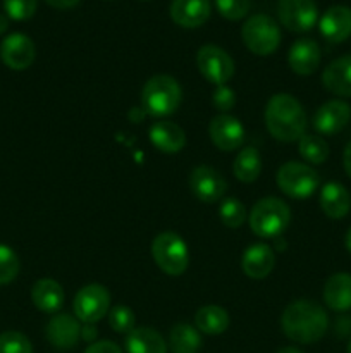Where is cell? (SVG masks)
I'll return each mask as SVG.
<instances>
[{"label":"cell","instance_id":"1","mask_svg":"<svg viewBox=\"0 0 351 353\" xmlns=\"http://www.w3.org/2000/svg\"><path fill=\"white\" fill-rule=\"evenodd\" d=\"M282 333L291 341L312 345L322 340L329 327V317L319 303L312 300H295L281 317Z\"/></svg>","mask_w":351,"mask_h":353},{"label":"cell","instance_id":"2","mask_svg":"<svg viewBox=\"0 0 351 353\" xmlns=\"http://www.w3.org/2000/svg\"><path fill=\"white\" fill-rule=\"evenodd\" d=\"M265 124L275 140L298 141L306 131V112L301 103L289 93H277L265 107Z\"/></svg>","mask_w":351,"mask_h":353},{"label":"cell","instance_id":"3","mask_svg":"<svg viewBox=\"0 0 351 353\" xmlns=\"http://www.w3.org/2000/svg\"><path fill=\"white\" fill-rule=\"evenodd\" d=\"M182 90L179 83L169 74L151 76L141 92V105L147 114L153 117H165L179 109Z\"/></svg>","mask_w":351,"mask_h":353},{"label":"cell","instance_id":"4","mask_svg":"<svg viewBox=\"0 0 351 353\" xmlns=\"http://www.w3.org/2000/svg\"><path fill=\"white\" fill-rule=\"evenodd\" d=\"M250 228L260 238H279L289 226L291 210L275 196L258 200L250 212Z\"/></svg>","mask_w":351,"mask_h":353},{"label":"cell","instance_id":"5","mask_svg":"<svg viewBox=\"0 0 351 353\" xmlns=\"http://www.w3.org/2000/svg\"><path fill=\"white\" fill-rule=\"evenodd\" d=\"M151 255L155 264L169 276H181L189 265L188 245L174 231H164L155 236Z\"/></svg>","mask_w":351,"mask_h":353},{"label":"cell","instance_id":"6","mask_svg":"<svg viewBox=\"0 0 351 353\" xmlns=\"http://www.w3.org/2000/svg\"><path fill=\"white\" fill-rule=\"evenodd\" d=\"M241 38L248 50L255 55H270L281 43V30L267 14H255L248 17L241 28Z\"/></svg>","mask_w":351,"mask_h":353},{"label":"cell","instance_id":"7","mask_svg":"<svg viewBox=\"0 0 351 353\" xmlns=\"http://www.w3.org/2000/svg\"><path fill=\"white\" fill-rule=\"evenodd\" d=\"M277 186L282 193L296 200L308 199L319 188V174L315 169L303 162H286L279 168L275 176Z\"/></svg>","mask_w":351,"mask_h":353},{"label":"cell","instance_id":"8","mask_svg":"<svg viewBox=\"0 0 351 353\" xmlns=\"http://www.w3.org/2000/svg\"><path fill=\"white\" fill-rule=\"evenodd\" d=\"M76 319L81 321L83 324H95L102 321L110 310V293L105 286L98 283L86 285L76 293L74 303Z\"/></svg>","mask_w":351,"mask_h":353},{"label":"cell","instance_id":"9","mask_svg":"<svg viewBox=\"0 0 351 353\" xmlns=\"http://www.w3.org/2000/svg\"><path fill=\"white\" fill-rule=\"evenodd\" d=\"M196 65L203 78L215 86L226 85L234 74V61L217 45H203L196 54Z\"/></svg>","mask_w":351,"mask_h":353},{"label":"cell","instance_id":"10","mask_svg":"<svg viewBox=\"0 0 351 353\" xmlns=\"http://www.w3.org/2000/svg\"><path fill=\"white\" fill-rule=\"evenodd\" d=\"M277 16L282 26L295 33H305L315 26L319 10L313 0H279Z\"/></svg>","mask_w":351,"mask_h":353},{"label":"cell","instance_id":"11","mask_svg":"<svg viewBox=\"0 0 351 353\" xmlns=\"http://www.w3.org/2000/svg\"><path fill=\"white\" fill-rule=\"evenodd\" d=\"M189 190L193 195L205 203H215L227 192V183L219 171L210 165H198L189 174Z\"/></svg>","mask_w":351,"mask_h":353},{"label":"cell","instance_id":"12","mask_svg":"<svg viewBox=\"0 0 351 353\" xmlns=\"http://www.w3.org/2000/svg\"><path fill=\"white\" fill-rule=\"evenodd\" d=\"M209 134L212 143L222 152H233L243 145L244 128L240 119L231 114H219L210 121Z\"/></svg>","mask_w":351,"mask_h":353},{"label":"cell","instance_id":"13","mask_svg":"<svg viewBox=\"0 0 351 353\" xmlns=\"http://www.w3.org/2000/svg\"><path fill=\"white\" fill-rule=\"evenodd\" d=\"M36 55L33 40L23 33H12L0 43V59L7 68L14 71H24L30 68Z\"/></svg>","mask_w":351,"mask_h":353},{"label":"cell","instance_id":"14","mask_svg":"<svg viewBox=\"0 0 351 353\" xmlns=\"http://www.w3.org/2000/svg\"><path fill=\"white\" fill-rule=\"evenodd\" d=\"M351 119L350 103L343 100H329L317 109L313 128L320 134H336L348 126Z\"/></svg>","mask_w":351,"mask_h":353},{"label":"cell","instance_id":"15","mask_svg":"<svg viewBox=\"0 0 351 353\" xmlns=\"http://www.w3.org/2000/svg\"><path fill=\"white\" fill-rule=\"evenodd\" d=\"M81 338V324L71 314H57L47 324V340L58 350H71Z\"/></svg>","mask_w":351,"mask_h":353},{"label":"cell","instance_id":"16","mask_svg":"<svg viewBox=\"0 0 351 353\" xmlns=\"http://www.w3.org/2000/svg\"><path fill=\"white\" fill-rule=\"evenodd\" d=\"M320 47L312 38H299L291 45L288 54V64L292 72L299 76H310L320 65Z\"/></svg>","mask_w":351,"mask_h":353},{"label":"cell","instance_id":"17","mask_svg":"<svg viewBox=\"0 0 351 353\" xmlns=\"http://www.w3.org/2000/svg\"><path fill=\"white\" fill-rule=\"evenodd\" d=\"M275 265V254L267 243H253L243 252L241 269L251 279H265Z\"/></svg>","mask_w":351,"mask_h":353},{"label":"cell","instance_id":"18","mask_svg":"<svg viewBox=\"0 0 351 353\" xmlns=\"http://www.w3.org/2000/svg\"><path fill=\"white\" fill-rule=\"evenodd\" d=\"M320 33L332 43H341L351 37V9L344 6H332L320 17Z\"/></svg>","mask_w":351,"mask_h":353},{"label":"cell","instance_id":"19","mask_svg":"<svg viewBox=\"0 0 351 353\" xmlns=\"http://www.w3.org/2000/svg\"><path fill=\"white\" fill-rule=\"evenodd\" d=\"M150 141L162 154H178L184 148L186 134L181 126L172 121H157L148 131Z\"/></svg>","mask_w":351,"mask_h":353},{"label":"cell","instance_id":"20","mask_svg":"<svg viewBox=\"0 0 351 353\" xmlns=\"http://www.w3.org/2000/svg\"><path fill=\"white\" fill-rule=\"evenodd\" d=\"M210 0H172L171 17L181 28H198L210 17Z\"/></svg>","mask_w":351,"mask_h":353},{"label":"cell","instance_id":"21","mask_svg":"<svg viewBox=\"0 0 351 353\" xmlns=\"http://www.w3.org/2000/svg\"><path fill=\"white\" fill-rule=\"evenodd\" d=\"M322 85L334 95L351 97V55L336 59L323 69Z\"/></svg>","mask_w":351,"mask_h":353},{"label":"cell","instance_id":"22","mask_svg":"<svg viewBox=\"0 0 351 353\" xmlns=\"http://www.w3.org/2000/svg\"><path fill=\"white\" fill-rule=\"evenodd\" d=\"M31 300L34 307L45 314H55L62 309L65 300L64 288L54 279H40L33 285L31 290Z\"/></svg>","mask_w":351,"mask_h":353},{"label":"cell","instance_id":"23","mask_svg":"<svg viewBox=\"0 0 351 353\" xmlns=\"http://www.w3.org/2000/svg\"><path fill=\"white\" fill-rule=\"evenodd\" d=\"M320 209L330 219H343L351 209V195L341 183H327L320 192Z\"/></svg>","mask_w":351,"mask_h":353},{"label":"cell","instance_id":"24","mask_svg":"<svg viewBox=\"0 0 351 353\" xmlns=\"http://www.w3.org/2000/svg\"><path fill=\"white\" fill-rule=\"evenodd\" d=\"M323 302L336 312H346L351 309V274L337 272L326 281Z\"/></svg>","mask_w":351,"mask_h":353},{"label":"cell","instance_id":"25","mask_svg":"<svg viewBox=\"0 0 351 353\" xmlns=\"http://www.w3.org/2000/svg\"><path fill=\"white\" fill-rule=\"evenodd\" d=\"M124 343L127 353H167V343L153 327H134Z\"/></svg>","mask_w":351,"mask_h":353},{"label":"cell","instance_id":"26","mask_svg":"<svg viewBox=\"0 0 351 353\" xmlns=\"http://www.w3.org/2000/svg\"><path fill=\"white\" fill-rule=\"evenodd\" d=\"M231 319L226 309L219 305H205L196 312L195 326L200 333L217 336L229 327Z\"/></svg>","mask_w":351,"mask_h":353},{"label":"cell","instance_id":"27","mask_svg":"<svg viewBox=\"0 0 351 353\" xmlns=\"http://www.w3.org/2000/svg\"><path fill=\"white\" fill-rule=\"evenodd\" d=\"M169 347L172 353H198L202 348V334L191 324H176L171 330Z\"/></svg>","mask_w":351,"mask_h":353},{"label":"cell","instance_id":"28","mask_svg":"<svg viewBox=\"0 0 351 353\" xmlns=\"http://www.w3.org/2000/svg\"><path fill=\"white\" fill-rule=\"evenodd\" d=\"M233 172L237 181L253 183L262 172V157L257 148L246 147L236 155L233 164Z\"/></svg>","mask_w":351,"mask_h":353},{"label":"cell","instance_id":"29","mask_svg":"<svg viewBox=\"0 0 351 353\" xmlns=\"http://www.w3.org/2000/svg\"><path fill=\"white\" fill-rule=\"evenodd\" d=\"M298 152L308 164H322L329 157V145L319 134H303L298 140Z\"/></svg>","mask_w":351,"mask_h":353},{"label":"cell","instance_id":"30","mask_svg":"<svg viewBox=\"0 0 351 353\" xmlns=\"http://www.w3.org/2000/svg\"><path fill=\"white\" fill-rule=\"evenodd\" d=\"M219 217L222 221V224H226L231 230H236V228L243 226L244 221H246V207L243 205V202H240L234 196L229 199H224L219 205Z\"/></svg>","mask_w":351,"mask_h":353},{"label":"cell","instance_id":"31","mask_svg":"<svg viewBox=\"0 0 351 353\" xmlns=\"http://www.w3.org/2000/svg\"><path fill=\"white\" fill-rule=\"evenodd\" d=\"M109 326L116 333L129 334L136 327V317L134 312L126 305H116L109 310Z\"/></svg>","mask_w":351,"mask_h":353},{"label":"cell","instance_id":"32","mask_svg":"<svg viewBox=\"0 0 351 353\" xmlns=\"http://www.w3.org/2000/svg\"><path fill=\"white\" fill-rule=\"evenodd\" d=\"M19 257L7 245L0 243V285L14 281L19 274Z\"/></svg>","mask_w":351,"mask_h":353},{"label":"cell","instance_id":"33","mask_svg":"<svg viewBox=\"0 0 351 353\" xmlns=\"http://www.w3.org/2000/svg\"><path fill=\"white\" fill-rule=\"evenodd\" d=\"M0 353H33V347L26 334L6 331L0 334Z\"/></svg>","mask_w":351,"mask_h":353},{"label":"cell","instance_id":"34","mask_svg":"<svg viewBox=\"0 0 351 353\" xmlns=\"http://www.w3.org/2000/svg\"><path fill=\"white\" fill-rule=\"evenodd\" d=\"M38 0H3L7 17L14 21H26L36 12Z\"/></svg>","mask_w":351,"mask_h":353},{"label":"cell","instance_id":"35","mask_svg":"<svg viewBox=\"0 0 351 353\" xmlns=\"http://www.w3.org/2000/svg\"><path fill=\"white\" fill-rule=\"evenodd\" d=\"M220 16L229 21H240L250 10V0H215Z\"/></svg>","mask_w":351,"mask_h":353},{"label":"cell","instance_id":"36","mask_svg":"<svg viewBox=\"0 0 351 353\" xmlns=\"http://www.w3.org/2000/svg\"><path fill=\"white\" fill-rule=\"evenodd\" d=\"M212 103L217 110H220L222 114H227L234 105H236V95H234V90L226 85L217 86L212 93Z\"/></svg>","mask_w":351,"mask_h":353},{"label":"cell","instance_id":"37","mask_svg":"<svg viewBox=\"0 0 351 353\" xmlns=\"http://www.w3.org/2000/svg\"><path fill=\"white\" fill-rule=\"evenodd\" d=\"M85 353H123V350H120L114 341L102 340L89 345V347L85 350Z\"/></svg>","mask_w":351,"mask_h":353},{"label":"cell","instance_id":"38","mask_svg":"<svg viewBox=\"0 0 351 353\" xmlns=\"http://www.w3.org/2000/svg\"><path fill=\"white\" fill-rule=\"evenodd\" d=\"M96 327L95 324H85V326H81V340L88 341L89 345L95 343L96 340Z\"/></svg>","mask_w":351,"mask_h":353},{"label":"cell","instance_id":"39","mask_svg":"<svg viewBox=\"0 0 351 353\" xmlns=\"http://www.w3.org/2000/svg\"><path fill=\"white\" fill-rule=\"evenodd\" d=\"M79 0H47L48 6L55 7V9H71V7L78 6Z\"/></svg>","mask_w":351,"mask_h":353},{"label":"cell","instance_id":"40","mask_svg":"<svg viewBox=\"0 0 351 353\" xmlns=\"http://www.w3.org/2000/svg\"><path fill=\"white\" fill-rule=\"evenodd\" d=\"M343 165H344V171H346V174L351 178V141L346 145V148H344Z\"/></svg>","mask_w":351,"mask_h":353},{"label":"cell","instance_id":"41","mask_svg":"<svg viewBox=\"0 0 351 353\" xmlns=\"http://www.w3.org/2000/svg\"><path fill=\"white\" fill-rule=\"evenodd\" d=\"M7 28H9V17L7 14H0V34L6 33Z\"/></svg>","mask_w":351,"mask_h":353},{"label":"cell","instance_id":"42","mask_svg":"<svg viewBox=\"0 0 351 353\" xmlns=\"http://www.w3.org/2000/svg\"><path fill=\"white\" fill-rule=\"evenodd\" d=\"M344 243H346L348 252H350V254H351V228H350V230H348V233H346V240H344Z\"/></svg>","mask_w":351,"mask_h":353},{"label":"cell","instance_id":"43","mask_svg":"<svg viewBox=\"0 0 351 353\" xmlns=\"http://www.w3.org/2000/svg\"><path fill=\"white\" fill-rule=\"evenodd\" d=\"M277 353H303V352H299L298 348H292V347H286V348H281V350H279Z\"/></svg>","mask_w":351,"mask_h":353},{"label":"cell","instance_id":"44","mask_svg":"<svg viewBox=\"0 0 351 353\" xmlns=\"http://www.w3.org/2000/svg\"><path fill=\"white\" fill-rule=\"evenodd\" d=\"M346 353H351V340H350V343H348V348H346Z\"/></svg>","mask_w":351,"mask_h":353}]
</instances>
